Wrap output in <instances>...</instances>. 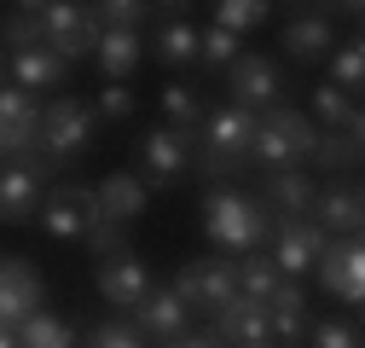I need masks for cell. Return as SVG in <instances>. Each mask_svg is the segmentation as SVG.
Segmentation results:
<instances>
[{"label":"cell","mask_w":365,"mask_h":348,"mask_svg":"<svg viewBox=\"0 0 365 348\" xmlns=\"http://www.w3.org/2000/svg\"><path fill=\"white\" fill-rule=\"evenodd\" d=\"M313 192H319V180L307 168H279V174H261V203H267V215L272 221H307L313 215Z\"/></svg>","instance_id":"obj_16"},{"label":"cell","mask_w":365,"mask_h":348,"mask_svg":"<svg viewBox=\"0 0 365 348\" xmlns=\"http://www.w3.org/2000/svg\"><path fill=\"white\" fill-rule=\"evenodd\" d=\"M93 64H99L105 81L128 87V76L145 64V35H140V29H99V41H93Z\"/></svg>","instance_id":"obj_21"},{"label":"cell","mask_w":365,"mask_h":348,"mask_svg":"<svg viewBox=\"0 0 365 348\" xmlns=\"http://www.w3.org/2000/svg\"><path fill=\"white\" fill-rule=\"evenodd\" d=\"M0 348H18V331H6V325H0Z\"/></svg>","instance_id":"obj_39"},{"label":"cell","mask_w":365,"mask_h":348,"mask_svg":"<svg viewBox=\"0 0 365 348\" xmlns=\"http://www.w3.org/2000/svg\"><path fill=\"white\" fill-rule=\"evenodd\" d=\"M359 116H365V111H359V99L336 93L331 81H319V87H313V116H307V122L319 128V134H342V128H348V122H359Z\"/></svg>","instance_id":"obj_29"},{"label":"cell","mask_w":365,"mask_h":348,"mask_svg":"<svg viewBox=\"0 0 365 348\" xmlns=\"http://www.w3.org/2000/svg\"><path fill=\"white\" fill-rule=\"evenodd\" d=\"M215 337H220L226 348L267 342V308H261V302H244V296H232V302H226V308L215 314Z\"/></svg>","instance_id":"obj_23"},{"label":"cell","mask_w":365,"mask_h":348,"mask_svg":"<svg viewBox=\"0 0 365 348\" xmlns=\"http://www.w3.org/2000/svg\"><path fill=\"white\" fill-rule=\"evenodd\" d=\"M41 308H47V285H41L35 261L6 255V261H0V325L18 331V325H24L29 314H41Z\"/></svg>","instance_id":"obj_13"},{"label":"cell","mask_w":365,"mask_h":348,"mask_svg":"<svg viewBox=\"0 0 365 348\" xmlns=\"http://www.w3.org/2000/svg\"><path fill=\"white\" fill-rule=\"evenodd\" d=\"M0 64H6V58H0Z\"/></svg>","instance_id":"obj_41"},{"label":"cell","mask_w":365,"mask_h":348,"mask_svg":"<svg viewBox=\"0 0 365 348\" xmlns=\"http://www.w3.org/2000/svg\"><path fill=\"white\" fill-rule=\"evenodd\" d=\"M93 285H99V296L110 302V308H140V302H145V290H151L157 279H151V267H145V261L128 250V255L93 261Z\"/></svg>","instance_id":"obj_17"},{"label":"cell","mask_w":365,"mask_h":348,"mask_svg":"<svg viewBox=\"0 0 365 348\" xmlns=\"http://www.w3.org/2000/svg\"><path fill=\"white\" fill-rule=\"evenodd\" d=\"M133 331H140L145 342H174V337L192 331V308H186V302H180L168 285H151L145 302L133 308Z\"/></svg>","instance_id":"obj_18"},{"label":"cell","mask_w":365,"mask_h":348,"mask_svg":"<svg viewBox=\"0 0 365 348\" xmlns=\"http://www.w3.org/2000/svg\"><path fill=\"white\" fill-rule=\"evenodd\" d=\"M93 134H99L93 105H87V99H76V93H58L53 105H41L35 151L47 157V168H58V163H76L87 145H93Z\"/></svg>","instance_id":"obj_5"},{"label":"cell","mask_w":365,"mask_h":348,"mask_svg":"<svg viewBox=\"0 0 365 348\" xmlns=\"http://www.w3.org/2000/svg\"><path fill=\"white\" fill-rule=\"evenodd\" d=\"M157 12H168V18L157 24V64L192 70V64H197V24H192V18H174L180 6H157Z\"/></svg>","instance_id":"obj_24"},{"label":"cell","mask_w":365,"mask_h":348,"mask_svg":"<svg viewBox=\"0 0 365 348\" xmlns=\"http://www.w3.org/2000/svg\"><path fill=\"white\" fill-rule=\"evenodd\" d=\"M313 273H319V285H325L331 302L359 308V296H365V250H359V238H331Z\"/></svg>","instance_id":"obj_12"},{"label":"cell","mask_w":365,"mask_h":348,"mask_svg":"<svg viewBox=\"0 0 365 348\" xmlns=\"http://www.w3.org/2000/svg\"><path fill=\"white\" fill-rule=\"evenodd\" d=\"M307 221L325 232V238H359V227H365V198H359V186H354V180H319Z\"/></svg>","instance_id":"obj_14"},{"label":"cell","mask_w":365,"mask_h":348,"mask_svg":"<svg viewBox=\"0 0 365 348\" xmlns=\"http://www.w3.org/2000/svg\"><path fill=\"white\" fill-rule=\"evenodd\" d=\"M325 174V180H342V174H354L359 168V145L354 140H342V134H319L313 140V151H307V174Z\"/></svg>","instance_id":"obj_30"},{"label":"cell","mask_w":365,"mask_h":348,"mask_svg":"<svg viewBox=\"0 0 365 348\" xmlns=\"http://www.w3.org/2000/svg\"><path fill=\"white\" fill-rule=\"evenodd\" d=\"M325 244H331V238L319 232L313 221H272V232H267V255H272V267H279L290 285L307 279V273L319 267Z\"/></svg>","instance_id":"obj_11"},{"label":"cell","mask_w":365,"mask_h":348,"mask_svg":"<svg viewBox=\"0 0 365 348\" xmlns=\"http://www.w3.org/2000/svg\"><path fill=\"white\" fill-rule=\"evenodd\" d=\"M93 215H99L93 209V186H47L35 221H41V232H47L53 244H81Z\"/></svg>","instance_id":"obj_10"},{"label":"cell","mask_w":365,"mask_h":348,"mask_svg":"<svg viewBox=\"0 0 365 348\" xmlns=\"http://www.w3.org/2000/svg\"><path fill=\"white\" fill-rule=\"evenodd\" d=\"M157 105H163V122L174 128V134H192L197 140V122H203V93L192 81H163V93H157Z\"/></svg>","instance_id":"obj_27"},{"label":"cell","mask_w":365,"mask_h":348,"mask_svg":"<svg viewBox=\"0 0 365 348\" xmlns=\"http://www.w3.org/2000/svg\"><path fill=\"white\" fill-rule=\"evenodd\" d=\"M226 87H232V105L238 111H250V116H261V111H272V105H284V64L272 58V53H238L232 58V70H226Z\"/></svg>","instance_id":"obj_9"},{"label":"cell","mask_w":365,"mask_h":348,"mask_svg":"<svg viewBox=\"0 0 365 348\" xmlns=\"http://www.w3.org/2000/svg\"><path fill=\"white\" fill-rule=\"evenodd\" d=\"M232 279H238V296H244V302H261V308L279 296V285H290L279 267H272V255H267V250L238 255V261H232Z\"/></svg>","instance_id":"obj_26"},{"label":"cell","mask_w":365,"mask_h":348,"mask_svg":"<svg viewBox=\"0 0 365 348\" xmlns=\"http://www.w3.org/2000/svg\"><path fill=\"white\" fill-rule=\"evenodd\" d=\"M168 290L186 302L192 314H209L215 319L226 302L238 296V279H232V261H226V255H197V261H186V267L168 279Z\"/></svg>","instance_id":"obj_8"},{"label":"cell","mask_w":365,"mask_h":348,"mask_svg":"<svg viewBox=\"0 0 365 348\" xmlns=\"http://www.w3.org/2000/svg\"><path fill=\"white\" fill-rule=\"evenodd\" d=\"M302 348H359V325L325 314V319H313V325H307V342H302Z\"/></svg>","instance_id":"obj_35"},{"label":"cell","mask_w":365,"mask_h":348,"mask_svg":"<svg viewBox=\"0 0 365 348\" xmlns=\"http://www.w3.org/2000/svg\"><path fill=\"white\" fill-rule=\"evenodd\" d=\"M209 12H215V29H226V35H250V29H261L272 18L267 0H220V6H209Z\"/></svg>","instance_id":"obj_32"},{"label":"cell","mask_w":365,"mask_h":348,"mask_svg":"<svg viewBox=\"0 0 365 348\" xmlns=\"http://www.w3.org/2000/svg\"><path fill=\"white\" fill-rule=\"evenodd\" d=\"M47 157L41 151H24V157H6L0 163V227H24L35 221L41 198H47Z\"/></svg>","instance_id":"obj_7"},{"label":"cell","mask_w":365,"mask_h":348,"mask_svg":"<svg viewBox=\"0 0 365 348\" xmlns=\"http://www.w3.org/2000/svg\"><path fill=\"white\" fill-rule=\"evenodd\" d=\"M250 348H272V342H250Z\"/></svg>","instance_id":"obj_40"},{"label":"cell","mask_w":365,"mask_h":348,"mask_svg":"<svg viewBox=\"0 0 365 348\" xmlns=\"http://www.w3.org/2000/svg\"><path fill=\"white\" fill-rule=\"evenodd\" d=\"M81 348H145V337L133 331L128 319H105V325H93L81 337Z\"/></svg>","instance_id":"obj_37"},{"label":"cell","mask_w":365,"mask_h":348,"mask_svg":"<svg viewBox=\"0 0 365 348\" xmlns=\"http://www.w3.org/2000/svg\"><path fill=\"white\" fill-rule=\"evenodd\" d=\"M133 168H140L145 192H168V186L186 180V174H197V140L174 134L168 122H145L140 134H133Z\"/></svg>","instance_id":"obj_4"},{"label":"cell","mask_w":365,"mask_h":348,"mask_svg":"<svg viewBox=\"0 0 365 348\" xmlns=\"http://www.w3.org/2000/svg\"><path fill=\"white\" fill-rule=\"evenodd\" d=\"M35 128H41L35 93H24V87H0V157L35 151Z\"/></svg>","instance_id":"obj_19"},{"label":"cell","mask_w":365,"mask_h":348,"mask_svg":"<svg viewBox=\"0 0 365 348\" xmlns=\"http://www.w3.org/2000/svg\"><path fill=\"white\" fill-rule=\"evenodd\" d=\"M93 209L105 215V221L128 227V221H140V215L151 209V192L140 186V174H128V168H116V174H105V180L93 186Z\"/></svg>","instance_id":"obj_20"},{"label":"cell","mask_w":365,"mask_h":348,"mask_svg":"<svg viewBox=\"0 0 365 348\" xmlns=\"http://www.w3.org/2000/svg\"><path fill=\"white\" fill-rule=\"evenodd\" d=\"M29 6H35V18H41V47H47V53H58L64 64L93 53L99 24H93L87 6H76V0H29Z\"/></svg>","instance_id":"obj_6"},{"label":"cell","mask_w":365,"mask_h":348,"mask_svg":"<svg viewBox=\"0 0 365 348\" xmlns=\"http://www.w3.org/2000/svg\"><path fill=\"white\" fill-rule=\"evenodd\" d=\"M307 325H313V314H307V290L302 285H279V296L267 302V342L272 348H302L307 342Z\"/></svg>","instance_id":"obj_22"},{"label":"cell","mask_w":365,"mask_h":348,"mask_svg":"<svg viewBox=\"0 0 365 348\" xmlns=\"http://www.w3.org/2000/svg\"><path fill=\"white\" fill-rule=\"evenodd\" d=\"M272 232V215L255 192L244 186H209L203 198V238L215 244V255L226 261H238V255H255Z\"/></svg>","instance_id":"obj_1"},{"label":"cell","mask_w":365,"mask_h":348,"mask_svg":"<svg viewBox=\"0 0 365 348\" xmlns=\"http://www.w3.org/2000/svg\"><path fill=\"white\" fill-rule=\"evenodd\" d=\"M0 41H6L12 53L41 47V18H35V6H12V12H6V24H0Z\"/></svg>","instance_id":"obj_36"},{"label":"cell","mask_w":365,"mask_h":348,"mask_svg":"<svg viewBox=\"0 0 365 348\" xmlns=\"http://www.w3.org/2000/svg\"><path fill=\"white\" fill-rule=\"evenodd\" d=\"M87 12H93L99 29H140L157 6H145V0H99V6H87Z\"/></svg>","instance_id":"obj_34"},{"label":"cell","mask_w":365,"mask_h":348,"mask_svg":"<svg viewBox=\"0 0 365 348\" xmlns=\"http://www.w3.org/2000/svg\"><path fill=\"white\" fill-rule=\"evenodd\" d=\"M279 41H284V58H296V64H325V58L336 53V18H331L325 6H302L296 18H284Z\"/></svg>","instance_id":"obj_15"},{"label":"cell","mask_w":365,"mask_h":348,"mask_svg":"<svg viewBox=\"0 0 365 348\" xmlns=\"http://www.w3.org/2000/svg\"><path fill=\"white\" fill-rule=\"evenodd\" d=\"M18 348H81V337H76V325L64 314L41 308V314H29L18 325Z\"/></svg>","instance_id":"obj_28"},{"label":"cell","mask_w":365,"mask_h":348,"mask_svg":"<svg viewBox=\"0 0 365 348\" xmlns=\"http://www.w3.org/2000/svg\"><path fill=\"white\" fill-rule=\"evenodd\" d=\"M133 105H140V99H133V87L105 81V87H99V105H93V116H99V122H122V116H133Z\"/></svg>","instance_id":"obj_38"},{"label":"cell","mask_w":365,"mask_h":348,"mask_svg":"<svg viewBox=\"0 0 365 348\" xmlns=\"http://www.w3.org/2000/svg\"><path fill=\"white\" fill-rule=\"evenodd\" d=\"M331 64V87H336V93H348V99H359V87H365V47H359V41H336V53L325 58Z\"/></svg>","instance_id":"obj_31"},{"label":"cell","mask_w":365,"mask_h":348,"mask_svg":"<svg viewBox=\"0 0 365 348\" xmlns=\"http://www.w3.org/2000/svg\"><path fill=\"white\" fill-rule=\"evenodd\" d=\"M250 134H255V116L238 105H215L197 122V174L209 180H226V174H244L250 168Z\"/></svg>","instance_id":"obj_3"},{"label":"cell","mask_w":365,"mask_h":348,"mask_svg":"<svg viewBox=\"0 0 365 348\" xmlns=\"http://www.w3.org/2000/svg\"><path fill=\"white\" fill-rule=\"evenodd\" d=\"M238 53H244L238 35H226V29H215V24L197 29V64H203V70H232Z\"/></svg>","instance_id":"obj_33"},{"label":"cell","mask_w":365,"mask_h":348,"mask_svg":"<svg viewBox=\"0 0 365 348\" xmlns=\"http://www.w3.org/2000/svg\"><path fill=\"white\" fill-rule=\"evenodd\" d=\"M12 64V87H24V93H53V87H64V76H70V64L58 58V53H47V47H29V53H12L6 58Z\"/></svg>","instance_id":"obj_25"},{"label":"cell","mask_w":365,"mask_h":348,"mask_svg":"<svg viewBox=\"0 0 365 348\" xmlns=\"http://www.w3.org/2000/svg\"><path fill=\"white\" fill-rule=\"evenodd\" d=\"M319 140V128L296 111V105H272L255 116V134H250V163L261 174H279V168H307V151Z\"/></svg>","instance_id":"obj_2"}]
</instances>
